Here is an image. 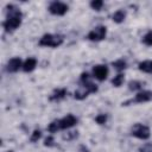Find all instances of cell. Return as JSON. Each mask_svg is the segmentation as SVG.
<instances>
[{
    "label": "cell",
    "instance_id": "21",
    "mask_svg": "<svg viewBox=\"0 0 152 152\" xmlns=\"http://www.w3.org/2000/svg\"><path fill=\"white\" fill-rule=\"evenodd\" d=\"M95 121H96L99 125H103V124L107 121V116H106V114H99V115L95 118Z\"/></svg>",
    "mask_w": 152,
    "mask_h": 152
},
{
    "label": "cell",
    "instance_id": "18",
    "mask_svg": "<svg viewBox=\"0 0 152 152\" xmlns=\"http://www.w3.org/2000/svg\"><path fill=\"white\" fill-rule=\"evenodd\" d=\"M142 43L145 45L151 46L152 45V31H148L144 37H142Z\"/></svg>",
    "mask_w": 152,
    "mask_h": 152
},
{
    "label": "cell",
    "instance_id": "15",
    "mask_svg": "<svg viewBox=\"0 0 152 152\" xmlns=\"http://www.w3.org/2000/svg\"><path fill=\"white\" fill-rule=\"evenodd\" d=\"M124 80H125L124 75H122V74H119V75H116V76L112 80V83H113V86H115V87H120V86L124 83Z\"/></svg>",
    "mask_w": 152,
    "mask_h": 152
},
{
    "label": "cell",
    "instance_id": "7",
    "mask_svg": "<svg viewBox=\"0 0 152 152\" xmlns=\"http://www.w3.org/2000/svg\"><path fill=\"white\" fill-rule=\"evenodd\" d=\"M58 121H59V128L61 129H65V128H70L74 125H76L77 119L72 114H68L66 116H64L63 119H61Z\"/></svg>",
    "mask_w": 152,
    "mask_h": 152
},
{
    "label": "cell",
    "instance_id": "17",
    "mask_svg": "<svg viewBox=\"0 0 152 152\" xmlns=\"http://www.w3.org/2000/svg\"><path fill=\"white\" fill-rule=\"evenodd\" d=\"M58 129H61V128H59V121H58V120H57V121H52V122L48 126V131L51 132V133H55V132H57Z\"/></svg>",
    "mask_w": 152,
    "mask_h": 152
},
{
    "label": "cell",
    "instance_id": "1",
    "mask_svg": "<svg viewBox=\"0 0 152 152\" xmlns=\"http://www.w3.org/2000/svg\"><path fill=\"white\" fill-rule=\"evenodd\" d=\"M8 14H7V18L6 20L4 21V27L7 32L10 31H13L15 28H18L21 24V12L13 7V6H10L8 7Z\"/></svg>",
    "mask_w": 152,
    "mask_h": 152
},
{
    "label": "cell",
    "instance_id": "11",
    "mask_svg": "<svg viewBox=\"0 0 152 152\" xmlns=\"http://www.w3.org/2000/svg\"><path fill=\"white\" fill-rule=\"evenodd\" d=\"M66 95V90L65 89H57L52 93V95L50 96V100L51 101H59L62 99H64Z\"/></svg>",
    "mask_w": 152,
    "mask_h": 152
},
{
    "label": "cell",
    "instance_id": "22",
    "mask_svg": "<svg viewBox=\"0 0 152 152\" xmlns=\"http://www.w3.org/2000/svg\"><path fill=\"white\" fill-rule=\"evenodd\" d=\"M40 137H42L40 131H39V129H34V131H33V133H32V135H31V141H32V142H34V141L39 140V138H40Z\"/></svg>",
    "mask_w": 152,
    "mask_h": 152
},
{
    "label": "cell",
    "instance_id": "4",
    "mask_svg": "<svg viewBox=\"0 0 152 152\" xmlns=\"http://www.w3.org/2000/svg\"><path fill=\"white\" fill-rule=\"evenodd\" d=\"M106 33H107V30L104 26H96L88 33V38L93 42H100V40L104 39Z\"/></svg>",
    "mask_w": 152,
    "mask_h": 152
},
{
    "label": "cell",
    "instance_id": "24",
    "mask_svg": "<svg viewBox=\"0 0 152 152\" xmlns=\"http://www.w3.org/2000/svg\"><path fill=\"white\" fill-rule=\"evenodd\" d=\"M81 81H82L83 83L88 82V81H89V75H88L87 72H83V74L81 75Z\"/></svg>",
    "mask_w": 152,
    "mask_h": 152
},
{
    "label": "cell",
    "instance_id": "2",
    "mask_svg": "<svg viewBox=\"0 0 152 152\" xmlns=\"http://www.w3.org/2000/svg\"><path fill=\"white\" fill-rule=\"evenodd\" d=\"M63 43V37L59 34H44L40 40H39V45L42 46H52V48H57Z\"/></svg>",
    "mask_w": 152,
    "mask_h": 152
},
{
    "label": "cell",
    "instance_id": "13",
    "mask_svg": "<svg viewBox=\"0 0 152 152\" xmlns=\"http://www.w3.org/2000/svg\"><path fill=\"white\" fill-rule=\"evenodd\" d=\"M139 69L144 72H152V61H144L139 63Z\"/></svg>",
    "mask_w": 152,
    "mask_h": 152
},
{
    "label": "cell",
    "instance_id": "8",
    "mask_svg": "<svg viewBox=\"0 0 152 152\" xmlns=\"http://www.w3.org/2000/svg\"><path fill=\"white\" fill-rule=\"evenodd\" d=\"M20 68H23V64H21V59L19 57L11 58L7 63V71H10V72H15Z\"/></svg>",
    "mask_w": 152,
    "mask_h": 152
},
{
    "label": "cell",
    "instance_id": "3",
    "mask_svg": "<svg viewBox=\"0 0 152 152\" xmlns=\"http://www.w3.org/2000/svg\"><path fill=\"white\" fill-rule=\"evenodd\" d=\"M150 128L142 124H135L132 127V135L138 138V139H148L150 138Z\"/></svg>",
    "mask_w": 152,
    "mask_h": 152
},
{
    "label": "cell",
    "instance_id": "19",
    "mask_svg": "<svg viewBox=\"0 0 152 152\" xmlns=\"http://www.w3.org/2000/svg\"><path fill=\"white\" fill-rule=\"evenodd\" d=\"M90 6H91V8H94L95 11H100L101 7L103 6V1H101V0H94V1L90 2Z\"/></svg>",
    "mask_w": 152,
    "mask_h": 152
},
{
    "label": "cell",
    "instance_id": "14",
    "mask_svg": "<svg viewBox=\"0 0 152 152\" xmlns=\"http://www.w3.org/2000/svg\"><path fill=\"white\" fill-rule=\"evenodd\" d=\"M89 94V91L87 90V88H84V87H82V88H80L78 90H76L75 91V99H77V100H83V99H86L87 97V95Z\"/></svg>",
    "mask_w": 152,
    "mask_h": 152
},
{
    "label": "cell",
    "instance_id": "5",
    "mask_svg": "<svg viewBox=\"0 0 152 152\" xmlns=\"http://www.w3.org/2000/svg\"><path fill=\"white\" fill-rule=\"evenodd\" d=\"M49 11L50 13L52 14H56V15H63L66 13L68 11V6L63 2H59V1H55L52 2L50 6H49Z\"/></svg>",
    "mask_w": 152,
    "mask_h": 152
},
{
    "label": "cell",
    "instance_id": "6",
    "mask_svg": "<svg viewBox=\"0 0 152 152\" xmlns=\"http://www.w3.org/2000/svg\"><path fill=\"white\" fill-rule=\"evenodd\" d=\"M93 74L99 81H104L107 78V75H108V68L106 65H102V64L95 65L93 69Z\"/></svg>",
    "mask_w": 152,
    "mask_h": 152
},
{
    "label": "cell",
    "instance_id": "25",
    "mask_svg": "<svg viewBox=\"0 0 152 152\" xmlns=\"http://www.w3.org/2000/svg\"><path fill=\"white\" fill-rule=\"evenodd\" d=\"M10 152H12V151H10Z\"/></svg>",
    "mask_w": 152,
    "mask_h": 152
},
{
    "label": "cell",
    "instance_id": "16",
    "mask_svg": "<svg viewBox=\"0 0 152 152\" xmlns=\"http://www.w3.org/2000/svg\"><path fill=\"white\" fill-rule=\"evenodd\" d=\"M113 66H114L116 70L121 71V70H124V69L126 68V62H125L124 59H118V61L113 62Z\"/></svg>",
    "mask_w": 152,
    "mask_h": 152
},
{
    "label": "cell",
    "instance_id": "9",
    "mask_svg": "<svg viewBox=\"0 0 152 152\" xmlns=\"http://www.w3.org/2000/svg\"><path fill=\"white\" fill-rule=\"evenodd\" d=\"M151 99H152V91H150V90H144V91H139V93L135 95L134 101H135V102H146V101H150Z\"/></svg>",
    "mask_w": 152,
    "mask_h": 152
},
{
    "label": "cell",
    "instance_id": "12",
    "mask_svg": "<svg viewBox=\"0 0 152 152\" xmlns=\"http://www.w3.org/2000/svg\"><path fill=\"white\" fill-rule=\"evenodd\" d=\"M112 18H113V20H114L115 23L120 24V23H122V21L125 20V18H126V12L122 11V10H119V11H116V12L113 14Z\"/></svg>",
    "mask_w": 152,
    "mask_h": 152
},
{
    "label": "cell",
    "instance_id": "10",
    "mask_svg": "<svg viewBox=\"0 0 152 152\" xmlns=\"http://www.w3.org/2000/svg\"><path fill=\"white\" fill-rule=\"evenodd\" d=\"M36 65H37V59L36 58H32V57L31 58H27L23 63V70L25 72H31L32 70H34Z\"/></svg>",
    "mask_w": 152,
    "mask_h": 152
},
{
    "label": "cell",
    "instance_id": "20",
    "mask_svg": "<svg viewBox=\"0 0 152 152\" xmlns=\"http://www.w3.org/2000/svg\"><path fill=\"white\" fill-rule=\"evenodd\" d=\"M141 82L139 81H131L129 82V89L131 90H137V89H140L141 88Z\"/></svg>",
    "mask_w": 152,
    "mask_h": 152
},
{
    "label": "cell",
    "instance_id": "23",
    "mask_svg": "<svg viewBox=\"0 0 152 152\" xmlns=\"http://www.w3.org/2000/svg\"><path fill=\"white\" fill-rule=\"evenodd\" d=\"M44 145H45V146H52V145H53V138H52V137H48V138L44 140Z\"/></svg>",
    "mask_w": 152,
    "mask_h": 152
}]
</instances>
